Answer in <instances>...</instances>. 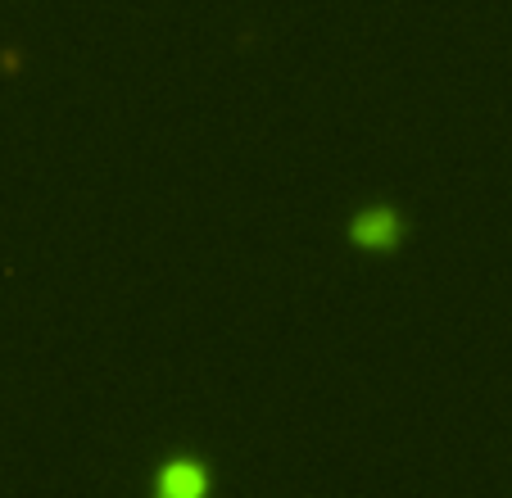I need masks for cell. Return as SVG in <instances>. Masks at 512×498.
Here are the masks:
<instances>
[{
  "label": "cell",
  "mask_w": 512,
  "mask_h": 498,
  "mask_svg": "<svg viewBox=\"0 0 512 498\" xmlns=\"http://www.w3.org/2000/svg\"><path fill=\"white\" fill-rule=\"evenodd\" d=\"M354 245L363 249H395L399 240H404V218H399L395 209H386V204H377V209H363L354 218Z\"/></svg>",
  "instance_id": "cell-1"
}]
</instances>
